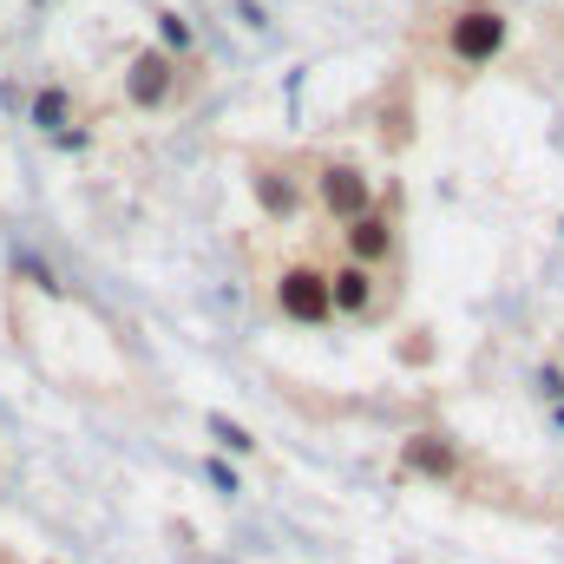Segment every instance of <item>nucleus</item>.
Here are the masks:
<instances>
[{
	"label": "nucleus",
	"mask_w": 564,
	"mask_h": 564,
	"mask_svg": "<svg viewBox=\"0 0 564 564\" xmlns=\"http://www.w3.org/2000/svg\"><path fill=\"white\" fill-rule=\"evenodd\" d=\"M276 308L289 322H302V328H322V322H335V308H328V270H315V263H289L276 276Z\"/></svg>",
	"instance_id": "nucleus-2"
},
{
	"label": "nucleus",
	"mask_w": 564,
	"mask_h": 564,
	"mask_svg": "<svg viewBox=\"0 0 564 564\" xmlns=\"http://www.w3.org/2000/svg\"><path fill=\"white\" fill-rule=\"evenodd\" d=\"M0 564H13V558H0Z\"/></svg>",
	"instance_id": "nucleus-9"
},
{
	"label": "nucleus",
	"mask_w": 564,
	"mask_h": 564,
	"mask_svg": "<svg viewBox=\"0 0 564 564\" xmlns=\"http://www.w3.org/2000/svg\"><path fill=\"white\" fill-rule=\"evenodd\" d=\"M328 308L335 315H375L381 308V270H361V263H335L328 270Z\"/></svg>",
	"instance_id": "nucleus-3"
},
{
	"label": "nucleus",
	"mask_w": 564,
	"mask_h": 564,
	"mask_svg": "<svg viewBox=\"0 0 564 564\" xmlns=\"http://www.w3.org/2000/svg\"><path fill=\"white\" fill-rule=\"evenodd\" d=\"M171 79H177V73H171V59H164V53H139V59H132L126 93H132V106H164V99H171Z\"/></svg>",
	"instance_id": "nucleus-6"
},
{
	"label": "nucleus",
	"mask_w": 564,
	"mask_h": 564,
	"mask_svg": "<svg viewBox=\"0 0 564 564\" xmlns=\"http://www.w3.org/2000/svg\"><path fill=\"white\" fill-rule=\"evenodd\" d=\"M440 46H446L453 66H492V59L506 53V13H499L492 0H466V7L446 13Z\"/></svg>",
	"instance_id": "nucleus-1"
},
{
	"label": "nucleus",
	"mask_w": 564,
	"mask_h": 564,
	"mask_svg": "<svg viewBox=\"0 0 564 564\" xmlns=\"http://www.w3.org/2000/svg\"><path fill=\"white\" fill-rule=\"evenodd\" d=\"M341 243H348V263H361V270H388V257H394V217H381V210H361L348 230H341Z\"/></svg>",
	"instance_id": "nucleus-4"
},
{
	"label": "nucleus",
	"mask_w": 564,
	"mask_h": 564,
	"mask_svg": "<svg viewBox=\"0 0 564 564\" xmlns=\"http://www.w3.org/2000/svg\"><path fill=\"white\" fill-rule=\"evenodd\" d=\"M33 119H40L46 132H59V126H66V93H59V86H46V93H40V106H33Z\"/></svg>",
	"instance_id": "nucleus-8"
},
{
	"label": "nucleus",
	"mask_w": 564,
	"mask_h": 564,
	"mask_svg": "<svg viewBox=\"0 0 564 564\" xmlns=\"http://www.w3.org/2000/svg\"><path fill=\"white\" fill-rule=\"evenodd\" d=\"M322 204H328V217L355 224V217L368 210V177H361L355 164H328V171H322Z\"/></svg>",
	"instance_id": "nucleus-5"
},
{
	"label": "nucleus",
	"mask_w": 564,
	"mask_h": 564,
	"mask_svg": "<svg viewBox=\"0 0 564 564\" xmlns=\"http://www.w3.org/2000/svg\"><path fill=\"white\" fill-rule=\"evenodd\" d=\"M401 459H408L414 473H426V479H453V473H459V459H453V446H446L440 433H414V440L401 446Z\"/></svg>",
	"instance_id": "nucleus-7"
}]
</instances>
